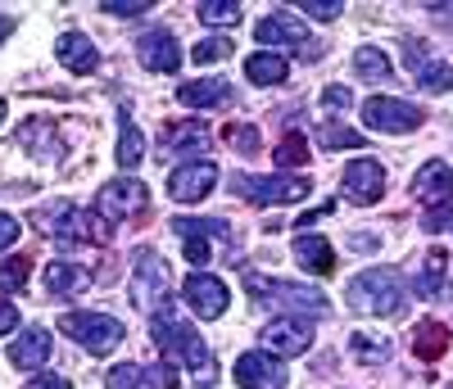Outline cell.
Here are the masks:
<instances>
[{"label": "cell", "instance_id": "45", "mask_svg": "<svg viewBox=\"0 0 453 389\" xmlns=\"http://www.w3.org/2000/svg\"><path fill=\"white\" fill-rule=\"evenodd\" d=\"M426 231H444V226H453V204L449 209H435V213H426V222H422Z\"/></svg>", "mask_w": 453, "mask_h": 389}, {"label": "cell", "instance_id": "44", "mask_svg": "<svg viewBox=\"0 0 453 389\" xmlns=\"http://www.w3.org/2000/svg\"><path fill=\"white\" fill-rule=\"evenodd\" d=\"M19 240V217H10V213H0V249H10Z\"/></svg>", "mask_w": 453, "mask_h": 389}, {"label": "cell", "instance_id": "1", "mask_svg": "<svg viewBox=\"0 0 453 389\" xmlns=\"http://www.w3.org/2000/svg\"><path fill=\"white\" fill-rule=\"evenodd\" d=\"M150 335H155V344H159V354H164V358H181L186 367L196 371V385H200V389H213V380H218V371H213V354H209V344L200 339V331L177 313V303H173V299L159 308L155 317H150Z\"/></svg>", "mask_w": 453, "mask_h": 389}, {"label": "cell", "instance_id": "20", "mask_svg": "<svg viewBox=\"0 0 453 389\" xmlns=\"http://www.w3.org/2000/svg\"><path fill=\"white\" fill-rule=\"evenodd\" d=\"M159 145H164L168 154H200V149H209V127L196 123V118L164 123V127H159Z\"/></svg>", "mask_w": 453, "mask_h": 389}, {"label": "cell", "instance_id": "26", "mask_svg": "<svg viewBox=\"0 0 453 389\" xmlns=\"http://www.w3.org/2000/svg\"><path fill=\"white\" fill-rule=\"evenodd\" d=\"M444 348H449V326L435 317L418 322V331H412V354L422 362H435V358H444Z\"/></svg>", "mask_w": 453, "mask_h": 389}, {"label": "cell", "instance_id": "15", "mask_svg": "<svg viewBox=\"0 0 453 389\" xmlns=\"http://www.w3.org/2000/svg\"><path fill=\"white\" fill-rule=\"evenodd\" d=\"M412 194H418V204H426V213L449 209V204H453V168H449L444 159L422 164L418 177H412Z\"/></svg>", "mask_w": 453, "mask_h": 389}, {"label": "cell", "instance_id": "8", "mask_svg": "<svg viewBox=\"0 0 453 389\" xmlns=\"http://www.w3.org/2000/svg\"><path fill=\"white\" fill-rule=\"evenodd\" d=\"M254 36H258L268 50H273V46H286V50H299L304 59H318V55H322L318 36L299 23L290 10H277V14H268V19H258V23H254Z\"/></svg>", "mask_w": 453, "mask_h": 389}, {"label": "cell", "instance_id": "46", "mask_svg": "<svg viewBox=\"0 0 453 389\" xmlns=\"http://www.w3.org/2000/svg\"><path fill=\"white\" fill-rule=\"evenodd\" d=\"M19 326V308L14 303H5V299H0V335H10Z\"/></svg>", "mask_w": 453, "mask_h": 389}, {"label": "cell", "instance_id": "48", "mask_svg": "<svg viewBox=\"0 0 453 389\" xmlns=\"http://www.w3.org/2000/svg\"><path fill=\"white\" fill-rule=\"evenodd\" d=\"M5 113H10V104H5V100H0V123H5Z\"/></svg>", "mask_w": 453, "mask_h": 389}, {"label": "cell", "instance_id": "4", "mask_svg": "<svg viewBox=\"0 0 453 389\" xmlns=\"http://www.w3.org/2000/svg\"><path fill=\"white\" fill-rule=\"evenodd\" d=\"M245 290L258 299V303H273V308H286V313L295 317H326L331 313V303L322 290L313 286H299V281H281V277H258V271H250L245 277Z\"/></svg>", "mask_w": 453, "mask_h": 389}, {"label": "cell", "instance_id": "3", "mask_svg": "<svg viewBox=\"0 0 453 389\" xmlns=\"http://www.w3.org/2000/svg\"><path fill=\"white\" fill-rule=\"evenodd\" d=\"M173 231L181 236V249L200 271L222 254L226 263H236V231L222 217H173Z\"/></svg>", "mask_w": 453, "mask_h": 389}, {"label": "cell", "instance_id": "11", "mask_svg": "<svg viewBox=\"0 0 453 389\" xmlns=\"http://www.w3.org/2000/svg\"><path fill=\"white\" fill-rule=\"evenodd\" d=\"M141 209H145V186L136 177H113V181H104L96 190V217L109 222V226L113 222H127Z\"/></svg>", "mask_w": 453, "mask_h": 389}, {"label": "cell", "instance_id": "34", "mask_svg": "<svg viewBox=\"0 0 453 389\" xmlns=\"http://www.w3.org/2000/svg\"><path fill=\"white\" fill-rule=\"evenodd\" d=\"M277 168H304L309 164V136H299V132H290L281 145H277Z\"/></svg>", "mask_w": 453, "mask_h": 389}, {"label": "cell", "instance_id": "19", "mask_svg": "<svg viewBox=\"0 0 453 389\" xmlns=\"http://www.w3.org/2000/svg\"><path fill=\"white\" fill-rule=\"evenodd\" d=\"M136 59L150 72H177L181 68V46L173 42L168 32H141L136 36Z\"/></svg>", "mask_w": 453, "mask_h": 389}, {"label": "cell", "instance_id": "41", "mask_svg": "<svg viewBox=\"0 0 453 389\" xmlns=\"http://www.w3.org/2000/svg\"><path fill=\"white\" fill-rule=\"evenodd\" d=\"M226 141H232L241 154H258V132L254 127H226Z\"/></svg>", "mask_w": 453, "mask_h": 389}, {"label": "cell", "instance_id": "10", "mask_svg": "<svg viewBox=\"0 0 453 389\" xmlns=\"http://www.w3.org/2000/svg\"><path fill=\"white\" fill-rule=\"evenodd\" d=\"M426 113L418 104H408L399 95H372L363 104V127L372 132H386V136H408V132H418L422 127Z\"/></svg>", "mask_w": 453, "mask_h": 389}, {"label": "cell", "instance_id": "49", "mask_svg": "<svg viewBox=\"0 0 453 389\" xmlns=\"http://www.w3.org/2000/svg\"><path fill=\"white\" fill-rule=\"evenodd\" d=\"M10 32V19H0V36H5Z\"/></svg>", "mask_w": 453, "mask_h": 389}, {"label": "cell", "instance_id": "2", "mask_svg": "<svg viewBox=\"0 0 453 389\" xmlns=\"http://www.w3.org/2000/svg\"><path fill=\"white\" fill-rule=\"evenodd\" d=\"M403 299L408 290H403L399 267H367L345 286V303L358 317H395L403 313Z\"/></svg>", "mask_w": 453, "mask_h": 389}, {"label": "cell", "instance_id": "12", "mask_svg": "<svg viewBox=\"0 0 453 389\" xmlns=\"http://www.w3.org/2000/svg\"><path fill=\"white\" fill-rule=\"evenodd\" d=\"M181 294H186V308L200 317V322H213L226 313V303H232V294H226V286L218 277H209V271H191V277L181 281Z\"/></svg>", "mask_w": 453, "mask_h": 389}, {"label": "cell", "instance_id": "25", "mask_svg": "<svg viewBox=\"0 0 453 389\" xmlns=\"http://www.w3.org/2000/svg\"><path fill=\"white\" fill-rule=\"evenodd\" d=\"M286 72H290V64H286V55H277V50H254V55L245 59V77H250L254 87H281Z\"/></svg>", "mask_w": 453, "mask_h": 389}, {"label": "cell", "instance_id": "18", "mask_svg": "<svg viewBox=\"0 0 453 389\" xmlns=\"http://www.w3.org/2000/svg\"><path fill=\"white\" fill-rule=\"evenodd\" d=\"M340 186H345V194L354 204H376L386 194V168L376 164V159H354V164H345V177H340Z\"/></svg>", "mask_w": 453, "mask_h": 389}, {"label": "cell", "instance_id": "31", "mask_svg": "<svg viewBox=\"0 0 453 389\" xmlns=\"http://www.w3.org/2000/svg\"><path fill=\"white\" fill-rule=\"evenodd\" d=\"M113 159H119V168H127V172L145 159V141H141V132H136V123L127 118V113H119V149H113Z\"/></svg>", "mask_w": 453, "mask_h": 389}, {"label": "cell", "instance_id": "6", "mask_svg": "<svg viewBox=\"0 0 453 389\" xmlns=\"http://www.w3.org/2000/svg\"><path fill=\"white\" fill-rule=\"evenodd\" d=\"M127 290H132V303L141 308V313L155 317L168 303V263L155 249H141L136 263H132V286Z\"/></svg>", "mask_w": 453, "mask_h": 389}, {"label": "cell", "instance_id": "17", "mask_svg": "<svg viewBox=\"0 0 453 389\" xmlns=\"http://www.w3.org/2000/svg\"><path fill=\"white\" fill-rule=\"evenodd\" d=\"M403 59H408L412 82H418L422 91L444 95V91L453 87V68H449V64H440V59H431V50H426L422 42H403Z\"/></svg>", "mask_w": 453, "mask_h": 389}, {"label": "cell", "instance_id": "21", "mask_svg": "<svg viewBox=\"0 0 453 389\" xmlns=\"http://www.w3.org/2000/svg\"><path fill=\"white\" fill-rule=\"evenodd\" d=\"M295 263L304 267V271H313V277H331L335 271V249H331V240H322V236H313V231H304V236H295Z\"/></svg>", "mask_w": 453, "mask_h": 389}, {"label": "cell", "instance_id": "23", "mask_svg": "<svg viewBox=\"0 0 453 389\" xmlns=\"http://www.w3.org/2000/svg\"><path fill=\"white\" fill-rule=\"evenodd\" d=\"M46 358H50V331H42V326H27V331L10 344V362L23 367V371L46 367Z\"/></svg>", "mask_w": 453, "mask_h": 389}, {"label": "cell", "instance_id": "47", "mask_svg": "<svg viewBox=\"0 0 453 389\" xmlns=\"http://www.w3.org/2000/svg\"><path fill=\"white\" fill-rule=\"evenodd\" d=\"M155 385H164V389H177V371H173V367H155Z\"/></svg>", "mask_w": 453, "mask_h": 389}, {"label": "cell", "instance_id": "36", "mask_svg": "<svg viewBox=\"0 0 453 389\" xmlns=\"http://www.w3.org/2000/svg\"><path fill=\"white\" fill-rule=\"evenodd\" d=\"M318 141H322L326 149H363V132L340 127V123H326V127L318 132Z\"/></svg>", "mask_w": 453, "mask_h": 389}, {"label": "cell", "instance_id": "39", "mask_svg": "<svg viewBox=\"0 0 453 389\" xmlns=\"http://www.w3.org/2000/svg\"><path fill=\"white\" fill-rule=\"evenodd\" d=\"M299 14L318 19V23H335L340 14H345V5H340V0H304V5H299Z\"/></svg>", "mask_w": 453, "mask_h": 389}, {"label": "cell", "instance_id": "24", "mask_svg": "<svg viewBox=\"0 0 453 389\" xmlns=\"http://www.w3.org/2000/svg\"><path fill=\"white\" fill-rule=\"evenodd\" d=\"M177 100L186 109H218V104H232V82L226 77H200V82H186L177 91Z\"/></svg>", "mask_w": 453, "mask_h": 389}, {"label": "cell", "instance_id": "38", "mask_svg": "<svg viewBox=\"0 0 453 389\" xmlns=\"http://www.w3.org/2000/svg\"><path fill=\"white\" fill-rule=\"evenodd\" d=\"M236 46L232 42H226V36H204V42H196V64H218V59H226V55H232Z\"/></svg>", "mask_w": 453, "mask_h": 389}, {"label": "cell", "instance_id": "9", "mask_svg": "<svg viewBox=\"0 0 453 389\" xmlns=\"http://www.w3.org/2000/svg\"><path fill=\"white\" fill-rule=\"evenodd\" d=\"M32 222L46 231V236H55L59 245H82V240H91L96 236V217L91 213H82L73 200H55V204H46V209H36L32 213Z\"/></svg>", "mask_w": 453, "mask_h": 389}, {"label": "cell", "instance_id": "22", "mask_svg": "<svg viewBox=\"0 0 453 389\" xmlns=\"http://www.w3.org/2000/svg\"><path fill=\"white\" fill-rule=\"evenodd\" d=\"M55 59H59L68 72H91V68L100 64V50L91 46V36L64 32V36H55Z\"/></svg>", "mask_w": 453, "mask_h": 389}, {"label": "cell", "instance_id": "33", "mask_svg": "<svg viewBox=\"0 0 453 389\" xmlns=\"http://www.w3.org/2000/svg\"><path fill=\"white\" fill-rule=\"evenodd\" d=\"M200 23H209V27H236L241 23V5H236V0H200Z\"/></svg>", "mask_w": 453, "mask_h": 389}, {"label": "cell", "instance_id": "16", "mask_svg": "<svg viewBox=\"0 0 453 389\" xmlns=\"http://www.w3.org/2000/svg\"><path fill=\"white\" fill-rule=\"evenodd\" d=\"M213 186H218V164H209V159L181 164V168L168 177V194H173L177 204H200Z\"/></svg>", "mask_w": 453, "mask_h": 389}, {"label": "cell", "instance_id": "37", "mask_svg": "<svg viewBox=\"0 0 453 389\" xmlns=\"http://www.w3.org/2000/svg\"><path fill=\"white\" fill-rule=\"evenodd\" d=\"M104 385H109V389H150V385H145V367H136V362H119V367H109Z\"/></svg>", "mask_w": 453, "mask_h": 389}, {"label": "cell", "instance_id": "50", "mask_svg": "<svg viewBox=\"0 0 453 389\" xmlns=\"http://www.w3.org/2000/svg\"><path fill=\"white\" fill-rule=\"evenodd\" d=\"M449 389H453V385H449Z\"/></svg>", "mask_w": 453, "mask_h": 389}, {"label": "cell", "instance_id": "14", "mask_svg": "<svg viewBox=\"0 0 453 389\" xmlns=\"http://www.w3.org/2000/svg\"><path fill=\"white\" fill-rule=\"evenodd\" d=\"M236 385L241 389H286V367L268 348H250L236 358Z\"/></svg>", "mask_w": 453, "mask_h": 389}, {"label": "cell", "instance_id": "28", "mask_svg": "<svg viewBox=\"0 0 453 389\" xmlns=\"http://www.w3.org/2000/svg\"><path fill=\"white\" fill-rule=\"evenodd\" d=\"M19 141L36 154V159H59V136H55V127H50L46 118L23 123V127H19Z\"/></svg>", "mask_w": 453, "mask_h": 389}, {"label": "cell", "instance_id": "35", "mask_svg": "<svg viewBox=\"0 0 453 389\" xmlns=\"http://www.w3.org/2000/svg\"><path fill=\"white\" fill-rule=\"evenodd\" d=\"M27 277H32V258H10L5 267H0V290H5V294H23Z\"/></svg>", "mask_w": 453, "mask_h": 389}, {"label": "cell", "instance_id": "27", "mask_svg": "<svg viewBox=\"0 0 453 389\" xmlns=\"http://www.w3.org/2000/svg\"><path fill=\"white\" fill-rule=\"evenodd\" d=\"M354 72L363 77V82H390L395 77V64L381 46H358L354 50Z\"/></svg>", "mask_w": 453, "mask_h": 389}, {"label": "cell", "instance_id": "40", "mask_svg": "<svg viewBox=\"0 0 453 389\" xmlns=\"http://www.w3.org/2000/svg\"><path fill=\"white\" fill-rule=\"evenodd\" d=\"M150 5H155V0H104V14H113V19H141Z\"/></svg>", "mask_w": 453, "mask_h": 389}, {"label": "cell", "instance_id": "29", "mask_svg": "<svg viewBox=\"0 0 453 389\" xmlns=\"http://www.w3.org/2000/svg\"><path fill=\"white\" fill-rule=\"evenodd\" d=\"M349 354H354L358 367H381V362H390V339H386V335L354 331V335H349Z\"/></svg>", "mask_w": 453, "mask_h": 389}, {"label": "cell", "instance_id": "13", "mask_svg": "<svg viewBox=\"0 0 453 389\" xmlns=\"http://www.w3.org/2000/svg\"><path fill=\"white\" fill-rule=\"evenodd\" d=\"M263 344L277 358H299L313 348V326H309V317H273L263 326Z\"/></svg>", "mask_w": 453, "mask_h": 389}, {"label": "cell", "instance_id": "7", "mask_svg": "<svg viewBox=\"0 0 453 389\" xmlns=\"http://www.w3.org/2000/svg\"><path fill=\"white\" fill-rule=\"evenodd\" d=\"M236 194H245L250 204H258V209H277V204H299V200H309V177H295V172H286V177H250V172H241L236 181Z\"/></svg>", "mask_w": 453, "mask_h": 389}, {"label": "cell", "instance_id": "32", "mask_svg": "<svg viewBox=\"0 0 453 389\" xmlns=\"http://www.w3.org/2000/svg\"><path fill=\"white\" fill-rule=\"evenodd\" d=\"M91 281V271L87 267H78V263H50V271H46V290L50 294H73V290H82Z\"/></svg>", "mask_w": 453, "mask_h": 389}, {"label": "cell", "instance_id": "30", "mask_svg": "<svg viewBox=\"0 0 453 389\" xmlns=\"http://www.w3.org/2000/svg\"><path fill=\"white\" fill-rule=\"evenodd\" d=\"M444 277H449V254L435 245V249H426V258H422V277H418V299H435L440 290H444Z\"/></svg>", "mask_w": 453, "mask_h": 389}, {"label": "cell", "instance_id": "43", "mask_svg": "<svg viewBox=\"0 0 453 389\" xmlns=\"http://www.w3.org/2000/svg\"><path fill=\"white\" fill-rule=\"evenodd\" d=\"M27 389H73V385H68V376H50V371H36V376H27Z\"/></svg>", "mask_w": 453, "mask_h": 389}, {"label": "cell", "instance_id": "5", "mask_svg": "<svg viewBox=\"0 0 453 389\" xmlns=\"http://www.w3.org/2000/svg\"><path fill=\"white\" fill-rule=\"evenodd\" d=\"M59 331L68 335V339H78L87 354H96V358H104V354H113V348L123 344V322L119 317H109V313H64L59 317Z\"/></svg>", "mask_w": 453, "mask_h": 389}, {"label": "cell", "instance_id": "42", "mask_svg": "<svg viewBox=\"0 0 453 389\" xmlns=\"http://www.w3.org/2000/svg\"><path fill=\"white\" fill-rule=\"evenodd\" d=\"M322 104H326L331 113H345V109L354 104V91H349V87H326V91H322Z\"/></svg>", "mask_w": 453, "mask_h": 389}]
</instances>
